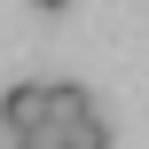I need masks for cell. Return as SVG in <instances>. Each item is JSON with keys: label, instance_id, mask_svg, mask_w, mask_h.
I'll return each instance as SVG.
<instances>
[{"label": "cell", "instance_id": "cell-1", "mask_svg": "<svg viewBox=\"0 0 149 149\" xmlns=\"http://www.w3.org/2000/svg\"><path fill=\"white\" fill-rule=\"evenodd\" d=\"M31 149H110V118L86 102V86L55 79V110H47V126H39Z\"/></svg>", "mask_w": 149, "mask_h": 149}, {"label": "cell", "instance_id": "cell-2", "mask_svg": "<svg viewBox=\"0 0 149 149\" xmlns=\"http://www.w3.org/2000/svg\"><path fill=\"white\" fill-rule=\"evenodd\" d=\"M47 110H55V79L39 86V79H24V86H8V102H0V134L8 141H39V126H47Z\"/></svg>", "mask_w": 149, "mask_h": 149}, {"label": "cell", "instance_id": "cell-3", "mask_svg": "<svg viewBox=\"0 0 149 149\" xmlns=\"http://www.w3.org/2000/svg\"><path fill=\"white\" fill-rule=\"evenodd\" d=\"M31 8H47V16H63V8H71V0H31Z\"/></svg>", "mask_w": 149, "mask_h": 149}]
</instances>
